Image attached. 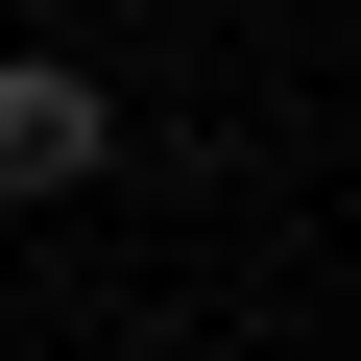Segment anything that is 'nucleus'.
<instances>
[{
    "label": "nucleus",
    "instance_id": "obj_1",
    "mask_svg": "<svg viewBox=\"0 0 361 361\" xmlns=\"http://www.w3.org/2000/svg\"><path fill=\"white\" fill-rule=\"evenodd\" d=\"M97 169H121V97L73 49H0V193H97Z\"/></svg>",
    "mask_w": 361,
    "mask_h": 361
}]
</instances>
